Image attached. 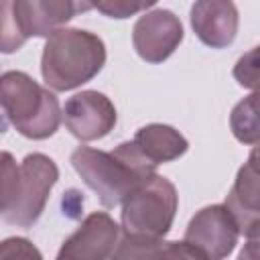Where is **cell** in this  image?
<instances>
[{
    "label": "cell",
    "instance_id": "1",
    "mask_svg": "<svg viewBox=\"0 0 260 260\" xmlns=\"http://www.w3.org/2000/svg\"><path fill=\"white\" fill-rule=\"evenodd\" d=\"M71 165L83 183L98 195L104 207H116L156 165L148 162L134 142H122L112 152L79 146L71 154Z\"/></svg>",
    "mask_w": 260,
    "mask_h": 260
},
{
    "label": "cell",
    "instance_id": "2",
    "mask_svg": "<svg viewBox=\"0 0 260 260\" xmlns=\"http://www.w3.org/2000/svg\"><path fill=\"white\" fill-rule=\"evenodd\" d=\"M104 63L106 45L98 35L61 26L47 37L41 57V73L51 89L69 91L93 79Z\"/></svg>",
    "mask_w": 260,
    "mask_h": 260
},
{
    "label": "cell",
    "instance_id": "3",
    "mask_svg": "<svg viewBox=\"0 0 260 260\" xmlns=\"http://www.w3.org/2000/svg\"><path fill=\"white\" fill-rule=\"evenodd\" d=\"M0 108L8 122L32 140L53 136L61 124L57 98L24 71H6L0 75Z\"/></svg>",
    "mask_w": 260,
    "mask_h": 260
},
{
    "label": "cell",
    "instance_id": "4",
    "mask_svg": "<svg viewBox=\"0 0 260 260\" xmlns=\"http://www.w3.org/2000/svg\"><path fill=\"white\" fill-rule=\"evenodd\" d=\"M179 207L175 185L152 173L122 199V232L134 238H165Z\"/></svg>",
    "mask_w": 260,
    "mask_h": 260
},
{
    "label": "cell",
    "instance_id": "5",
    "mask_svg": "<svg viewBox=\"0 0 260 260\" xmlns=\"http://www.w3.org/2000/svg\"><path fill=\"white\" fill-rule=\"evenodd\" d=\"M57 179H59V169L53 162V158L41 152L26 154L24 160L20 162L18 199L4 217V221L18 228H30L32 223H37Z\"/></svg>",
    "mask_w": 260,
    "mask_h": 260
},
{
    "label": "cell",
    "instance_id": "6",
    "mask_svg": "<svg viewBox=\"0 0 260 260\" xmlns=\"http://www.w3.org/2000/svg\"><path fill=\"white\" fill-rule=\"evenodd\" d=\"M238 236V225L225 205H207L191 217L183 242L199 252L201 260H219L234 252Z\"/></svg>",
    "mask_w": 260,
    "mask_h": 260
},
{
    "label": "cell",
    "instance_id": "7",
    "mask_svg": "<svg viewBox=\"0 0 260 260\" xmlns=\"http://www.w3.org/2000/svg\"><path fill=\"white\" fill-rule=\"evenodd\" d=\"M67 130L81 142H91L108 136L118 120L116 108L108 95L85 89L71 95L61 112Z\"/></svg>",
    "mask_w": 260,
    "mask_h": 260
},
{
    "label": "cell",
    "instance_id": "8",
    "mask_svg": "<svg viewBox=\"0 0 260 260\" xmlns=\"http://www.w3.org/2000/svg\"><path fill=\"white\" fill-rule=\"evenodd\" d=\"M183 41V24L171 10L158 8L140 16L132 28V45L146 63L167 61Z\"/></svg>",
    "mask_w": 260,
    "mask_h": 260
},
{
    "label": "cell",
    "instance_id": "9",
    "mask_svg": "<svg viewBox=\"0 0 260 260\" xmlns=\"http://www.w3.org/2000/svg\"><path fill=\"white\" fill-rule=\"evenodd\" d=\"M120 242V228L106 211L89 213L75 234H71L57 258L59 260H104L110 258Z\"/></svg>",
    "mask_w": 260,
    "mask_h": 260
},
{
    "label": "cell",
    "instance_id": "10",
    "mask_svg": "<svg viewBox=\"0 0 260 260\" xmlns=\"http://www.w3.org/2000/svg\"><path fill=\"white\" fill-rule=\"evenodd\" d=\"M260 189H258V162L256 150H252L248 162L238 171V177L228 193L225 209L232 213L238 232L250 240L258 238L260 232Z\"/></svg>",
    "mask_w": 260,
    "mask_h": 260
},
{
    "label": "cell",
    "instance_id": "11",
    "mask_svg": "<svg viewBox=\"0 0 260 260\" xmlns=\"http://www.w3.org/2000/svg\"><path fill=\"white\" fill-rule=\"evenodd\" d=\"M238 8L234 0H195L191 6V26L197 39L211 47H230L238 35Z\"/></svg>",
    "mask_w": 260,
    "mask_h": 260
},
{
    "label": "cell",
    "instance_id": "12",
    "mask_svg": "<svg viewBox=\"0 0 260 260\" xmlns=\"http://www.w3.org/2000/svg\"><path fill=\"white\" fill-rule=\"evenodd\" d=\"M91 8L93 0H16V10L28 39L49 37L75 14Z\"/></svg>",
    "mask_w": 260,
    "mask_h": 260
},
{
    "label": "cell",
    "instance_id": "13",
    "mask_svg": "<svg viewBox=\"0 0 260 260\" xmlns=\"http://www.w3.org/2000/svg\"><path fill=\"white\" fill-rule=\"evenodd\" d=\"M132 142L138 148V152L152 165L171 162V160L183 156L189 148L187 138L179 130H175L173 126H167V124L142 126L134 134Z\"/></svg>",
    "mask_w": 260,
    "mask_h": 260
},
{
    "label": "cell",
    "instance_id": "14",
    "mask_svg": "<svg viewBox=\"0 0 260 260\" xmlns=\"http://www.w3.org/2000/svg\"><path fill=\"white\" fill-rule=\"evenodd\" d=\"M114 258H199L185 242H165L162 238H134L124 236L118 242V250L112 254Z\"/></svg>",
    "mask_w": 260,
    "mask_h": 260
},
{
    "label": "cell",
    "instance_id": "15",
    "mask_svg": "<svg viewBox=\"0 0 260 260\" xmlns=\"http://www.w3.org/2000/svg\"><path fill=\"white\" fill-rule=\"evenodd\" d=\"M258 93L254 91L246 100H242L230 116V126L234 136L244 142V144H256L260 138V128H258Z\"/></svg>",
    "mask_w": 260,
    "mask_h": 260
},
{
    "label": "cell",
    "instance_id": "16",
    "mask_svg": "<svg viewBox=\"0 0 260 260\" xmlns=\"http://www.w3.org/2000/svg\"><path fill=\"white\" fill-rule=\"evenodd\" d=\"M26 41L16 0H0V53H16Z\"/></svg>",
    "mask_w": 260,
    "mask_h": 260
},
{
    "label": "cell",
    "instance_id": "17",
    "mask_svg": "<svg viewBox=\"0 0 260 260\" xmlns=\"http://www.w3.org/2000/svg\"><path fill=\"white\" fill-rule=\"evenodd\" d=\"M20 191V165H16V158L0 150V217L4 219L8 211L14 207Z\"/></svg>",
    "mask_w": 260,
    "mask_h": 260
},
{
    "label": "cell",
    "instance_id": "18",
    "mask_svg": "<svg viewBox=\"0 0 260 260\" xmlns=\"http://www.w3.org/2000/svg\"><path fill=\"white\" fill-rule=\"evenodd\" d=\"M156 2L158 0H93V8L110 18H130Z\"/></svg>",
    "mask_w": 260,
    "mask_h": 260
},
{
    "label": "cell",
    "instance_id": "19",
    "mask_svg": "<svg viewBox=\"0 0 260 260\" xmlns=\"http://www.w3.org/2000/svg\"><path fill=\"white\" fill-rule=\"evenodd\" d=\"M234 77L238 79L240 85L256 89L258 85V49L254 47L252 51H248L236 65L234 69Z\"/></svg>",
    "mask_w": 260,
    "mask_h": 260
},
{
    "label": "cell",
    "instance_id": "20",
    "mask_svg": "<svg viewBox=\"0 0 260 260\" xmlns=\"http://www.w3.org/2000/svg\"><path fill=\"white\" fill-rule=\"evenodd\" d=\"M0 258H41V252L24 238H8L0 244Z\"/></svg>",
    "mask_w": 260,
    "mask_h": 260
}]
</instances>
